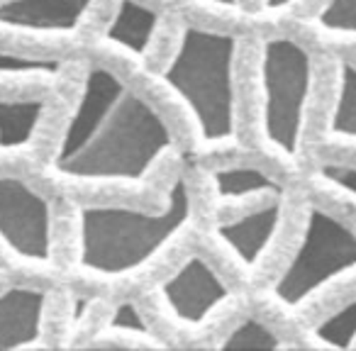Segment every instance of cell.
<instances>
[{"label": "cell", "mask_w": 356, "mask_h": 351, "mask_svg": "<svg viewBox=\"0 0 356 351\" xmlns=\"http://www.w3.org/2000/svg\"><path fill=\"white\" fill-rule=\"evenodd\" d=\"M327 137L332 142L356 144V64L339 59L337 64L334 95L327 115Z\"/></svg>", "instance_id": "obj_14"}, {"label": "cell", "mask_w": 356, "mask_h": 351, "mask_svg": "<svg viewBox=\"0 0 356 351\" xmlns=\"http://www.w3.org/2000/svg\"><path fill=\"white\" fill-rule=\"evenodd\" d=\"M95 0H0V32L27 40H71Z\"/></svg>", "instance_id": "obj_9"}, {"label": "cell", "mask_w": 356, "mask_h": 351, "mask_svg": "<svg viewBox=\"0 0 356 351\" xmlns=\"http://www.w3.org/2000/svg\"><path fill=\"white\" fill-rule=\"evenodd\" d=\"M215 349L234 351V349H283V341L278 334L257 317H239L237 322L227 327L222 334L215 339Z\"/></svg>", "instance_id": "obj_18"}, {"label": "cell", "mask_w": 356, "mask_h": 351, "mask_svg": "<svg viewBox=\"0 0 356 351\" xmlns=\"http://www.w3.org/2000/svg\"><path fill=\"white\" fill-rule=\"evenodd\" d=\"M296 3H300V0H264L261 8L266 15H281V13H288Z\"/></svg>", "instance_id": "obj_20"}, {"label": "cell", "mask_w": 356, "mask_h": 351, "mask_svg": "<svg viewBox=\"0 0 356 351\" xmlns=\"http://www.w3.org/2000/svg\"><path fill=\"white\" fill-rule=\"evenodd\" d=\"M286 222V200L283 195L261 200L257 208L213 225V237L237 261L244 271H257L268 256L273 242Z\"/></svg>", "instance_id": "obj_8"}, {"label": "cell", "mask_w": 356, "mask_h": 351, "mask_svg": "<svg viewBox=\"0 0 356 351\" xmlns=\"http://www.w3.org/2000/svg\"><path fill=\"white\" fill-rule=\"evenodd\" d=\"M173 147L176 139L161 113L115 71L93 64L56 139L49 173L71 186L137 188Z\"/></svg>", "instance_id": "obj_1"}, {"label": "cell", "mask_w": 356, "mask_h": 351, "mask_svg": "<svg viewBox=\"0 0 356 351\" xmlns=\"http://www.w3.org/2000/svg\"><path fill=\"white\" fill-rule=\"evenodd\" d=\"M310 339L322 349H354L356 346V295L337 305L310 327Z\"/></svg>", "instance_id": "obj_16"}, {"label": "cell", "mask_w": 356, "mask_h": 351, "mask_svg": "<svg viewBox=\"0 0 356 351\" xmlns=\"http://www.w3.org/2000/svg\"><path fill=\"white\" fill-rule=\"evenodd\" d=\"M66 74L64 56H30L0 47V81L54 85Z\"/></svg>", "instance_id": "obj_15"}, {"label": "cell", "mask_w": 356, "mask_h": 351, "mask_svg": "<svg viewBox=\"0 0 356 351\" xmlns=\"http://www.w3.org/2000/svg\"><path fill=\"white\" fill-rule=\"evenodd\" d=\"M49 291L37 286L0 288V351L37 349L44 339Z\"/></svg>", "instance_id": "obj_10"}, {"label": "cell", "mask_w": 356, "mask_h": 351, "mask_svg": "<svg viewBox=\"0 0 356 351\" xmlns=\"http://www.w3.org/2000/svg\"><path fill=\"white\" fill-rule=\"evenodd\" d=\"M47 98L42 95H0V156H17L35 147Z\"/></svg>", "instance_id": "obj_12"}, {"label": "cell", "mask_w": 356, "mask_h": 351, "mask_svg": "<svg viewBox=\"0 0 356 351\" xmlns=\"http://www.w3.org/2000/svg\"><path fill=\"white\" fill-rule=\"evenodd\" d=\"M239 37L186 22L156 81L184 105L200 144L225 149L237 142Z\"/></svg>", "instance_id": "obj_3"}, {"label": "cell", "mask_w": 356, "mask_h": 351, "mask_svg": "<svg viewBox=\"0 0 356 351\" xmlns=\"http://www.w3.org/2000/svg\"><path fill=\"white\" fill-rule=\"evenodd\" d=\"M156 300L181 329H203L232 300V288L205 254L191 252L161 283Z\"/></svg>", "instance_id": "obj_7"}, {"label": "cell", "mask_w": 356, "mask_h": 351, "mask_svg": "<svg viewBox=\"0 0 356 351\" xmlns=\"http://www.w3.org/2000/svg\"><path fill=\"white\" fill-rule=\"evenodd\" d=\"M54 208L15 173H0V244L30 266L54 263Z\"/></svg>", "instance_id": "obj_6"}, {"label": "cell", "mask_w": 356, "mask_h": 351, "mask_svg": "<svg viewBox=\"0 0 356 351\" xmlns=\"http://www.w3.org/2000/svg\"><path fill=\"white\" fill-rule=\"evenodd\" d=\"M110 339H132L134 344L142 346H166L159 334L154 332L152 322L144 317L139 305L134 300H120L113 310L108 312V320L103 325V334Z\"/></svg>", "instance_id": "obj_17"}, {"label": "cell", "mask_w": 356, "mask_h": 351, "mask_svg": "<svg viewBox=\"0 0 356 351\" xmlns=\"http://www.w3.org/2000/svg\"><path fill=\"white\" fill-rule=\"evenodd\" d=\"M203 8H215V10H237L239 0H195Z\"/></svg>", "instance_id": "obj_21"}, {"label": "cell", "mask_w": 356, "mask_h": 351, "mask_svg": "<svg viewBox=\"0 0 356 351\" xmlns=\"http://www.w3.org/2000/svg\"><path fill=\"white\" fill-rule=\"evenodd\" d=\"M213 195L222 208H239L252 200H268L286 195L281 181L257 166H220L210 173Z\"/></svg>", "instance_id": "obj_13"}, {"label": "cell", "mask_w": 356, "mask_h": 351, "mask_svg": "<svg viewBox=\"0 0 356 351\" xmlns=\"http://www.w3.org/2000/svg\"><path fill=\"white\" fill-rule=\"evenodd\" d=\"M312 27L330 40H356V0H325L312 15Z\"/></svg>", "instance_id": "obj_19"}, {"label": "cell", "mask_w": 356, "mask_h": 351, "mask_svg": "<svg viewBox=\"0 0 356 351\" xmlns=\"http://www.w3.org/2000/svg\"><path fill=\"white\" fill-rule=\"evenodd\" d=\"M349 276H356V232L330 210L307 205L300 239L266 295L281 310L298 312Z\"/></svg>", "instance_id": "obj_5"}, {"label": "cell", "mask_w": 356, "mask_h": 351, "mask_svg": "<svg viewBox=\"0 0 356 351\" xmlns=\"http://www.w3.org/2000/svg\"><path fill=\"white\" fill-rule=\"evenodd\" d=\"M193 220V190L186 176L168 183L163 205L137 210L115 203L76 208V268L86 276L118 281L156 261Z\"/></svg>", "instance_id": "obj_2"}, {"label": "cell", "mask_w": 356, "mask_h": 351, "mask_svg": "<svg viewBox=\"0 0 356 351\" xmlns=\"http://www.w3.org/2000/svg\"><path fill=\"white\" fill-rule=\"evenodd\" d=\"M163 13L142 0H118L105 22L103 42L134 61H147L156 44Z\"/></svg>", "instance_id": "obj_11"}, {"label": "cell", "mask_w": 356, "mask_h": 351, "mask_svg": "<svg viewBox=\"0 0 356 351\" xmlns=\"http://www.w3.org/2000/svg\"><path fill=\"white\" fill-rule=\"evenodd\" d=\"M315 64L302 42L291 35H271L259 51L261 137L283 161L300 156L310 115Z\"/></svg>", "instance_id": "obj_4"}]
</instances>
